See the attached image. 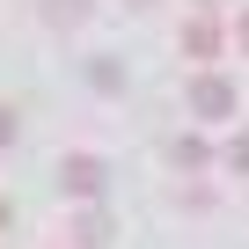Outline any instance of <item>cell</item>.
<instances>
[{"mask_svg": "<svg viewBox=\"0 0 249 249\" xmlns=\"http://www.w3.org/2000/svg\"><path fill=\"white\" fill-rule=\"evenodd\" d=\"M183 103H191V117H205V124H227L234 110H242V95H234V81L227 73H191V88H183Z\"/></svg>", "mask_w": 249, "mask_h": 249, "instance_id": "1", "label": "cell"}, {"mask_svg": "<svg viewBox=\"0 0 249 249\" xmlns=\"http://www.w3.org/2000/svg\"><path fill=\"white\" fill-rule=\"evenodd\" d=\"M103 183H110L103 154H59V191H66V198L95 205V198H103Z\"/></svg>", "mask_w": 249, "mask_h": 249, "instance_id": "2", "label": "cell"}, {"mask_svg": "<svg viewBox=\"0 0 249 249\" xmlns=\"http://www.w3.org/2000/svg\"><path fill=\"white\" fill-rule=\"evenodd\" d=\"M110 234H117V227H110V213H103V205H81V213H73V227H66V242H73V249H110Z\"/></svg>", "mask_w": 249, "mask_h": 249, "instance_id": "3", "label": "cell"}, {"mask_svg": "<svg viewBox=\"0 0 249 249\" xmlns=\"http://www.w3.org/2000/svg\"><path fill=\"white\" fill-rule=\"evenodd\" d=\"M220 44H227V30H220L213 15H191V22H183V52H191L198 66H205V59H220Z\"/></svg>", "mask_w": 249, "mask_h": 249, "instance_id": "4", "label": "cell"}, {"mask_svg": "<svg viewBox=\"0 0 249 249\" xmlns=\"http://www.w3.org/2000/svg\"><path fill=\"white\" fill-rule=\"evenodd\" d=\"M37 8H44L52 30H81V22H88V0H37Z\"/></svg>", "mask_w": 249, "mask_h": 249, "instance_id": "5", "label": "cell"}, {"mask_svg": "<svg viewBox=\"0 0 249 249\" xmlns=\"http://www.w3.org/2000/svg\"><path fill=\"white\" fill-rule=\"evenodd\" d=\"M169 161H176V169H205V140H198V132H176V140H169Z\"/></svg>", "mask_w": 249, "mask_h": 249, "instance_id": "6", "label": "cell"}, {"mask_svg": "<svg viewBox=\"0 0 249 249\" xmlns=\"http://www.w3.org/2000/svg\"><path fill=\"white\" fill-rule=\"evenodd\" d=\"M220 161H227V169H234V176H249V124H242V132H234V140H227V147H220Z\"/></svg>", "mask_w": 249, "mask_h": 249, "instance_id": "7", "label": "cell"}, {"mask_svg": "<svg viewBox=\"0 0 249 249\" xmlns=\"http://www.w3.org/2000/svg\"><path fill=\"white\" fill-rule=\"evenodd\" d=\"M88 81H95V88L110 95V88H117V59H88Z\"/></svg>", "mask_w": 249, "mask_h": 249, "instance_id": "8", "label": "cell"}, {"mask_svg": "<svg viewBox=\"0 0 249 249\" xmlns=\"http://www.w3.org/2000/svg\"><path fill=\"white\" fill-rule=\"evenodd\" d=\"M15 132H22V117H15L8 103H0V147H15Z\"/></svg>", "mask_w": 249, "mask_h": 249, "instance_id": "9", "label": "cell"}, {"mask_svg": "<svg viewBox=\"0 0 249 249\" xmlns=\"http://www.w3.org/2000/svg\"><path fill=\"white\" fill-rule=\"evenodd\" d=\"M227 37H234V44H242V52H249V8H242V15H234V30H227Z\"/></svg>", "mask_w": 249, "mask_h": 249, "instance_id": "10", "label": "cell"}, {"mask_svg": "<svg viewBox=\"0 0 249 249\" xmlns=\"http://www.w3.org/2000/svg\"><path fill=\"white\" fill-rule=\"evenodd\" d=\"M124 8H154V0H124Z\"/></svg>", "mask_w": 249, "mask_h": 249, "instance_id": "11", "label": "cell"}, {"mask_svg": "<svg viewBox=\"0 0 249 249\" xmlns=\"http://www.w3.org/2000/svg\"><path fill=\"white\" fill-rule=\"evenodd\" d=\"M0 227H8V198H0Z\"/></svg>", "mask_w": 249, "mask_h": 249, "instance_id": "12", "label": "cell"}, {"mask_svg": "<svg viewBox=\"0 0 249 249\" xmlns=\"http://www.w3.org/2000/svg\"><path fill=\"white\" fill-rule=\"evenodd\" d=\"M198 8H220V0H198Z\"/></svg>", "mask_w": 249, "mask_h": 249, "instance_id": "13", "label": "cell"}]
</instances>
